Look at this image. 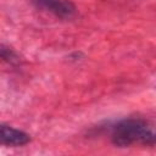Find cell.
I'll return each instance as SVG.
<instances>
[{"label":"cell","instance_id":"1","mask_svg":"<svg viewBox=\"0 0 156 156\" xmlns=\"http://www.w3.org/2000/svg\"><path fill=\"white\" fill-rule=\"evenodd\" d=\"M155 139L154 126L143 118L122 119L117 122L111 130V140L119 147H127L134 144L154 146Z\"/></svg>","mask_w":156,"mask_h":156},{"label":"cell","instance_id":"2","mask_svg":"<svg viewBox=\"0 0 156 156\" xmlns=\"http://www.w3.org/2000/svg\"><path fill=\"white\" fill-rule=\"evenodd\" d=\"M40 10L48 11L62 20H71L77 13V7L71 0H32Z\"/></svg>","mask_w":156,"mask_h":156},{"label":"cell","instance_id":"3","mask_svg":"<svg viewBox=\"0 0 156 156\" xmlns=\"http://www.w3.org/2000/svg\"><path fill=\"white\" fill-rule=\"evenodd\" d=\"M30 141V135L21 129L0 123V145L23 146Z\"/></svg>","mask_w":156,"mask_h":156},{"label":"cell","instance_id":"4","mask_svg":"<svg viewBox=\"0 0 156 156\" xmlns=\"http://www.w3.org/2000/svg\"><path fill=\"white\" fill-rule=\"evenodd\" d=\"M0 58L10 65H20V62H21L18 54L10 46L1 44V43H0Z\"/></svg>","mask_w":156,"mask_h":156}]
</instances>
